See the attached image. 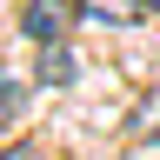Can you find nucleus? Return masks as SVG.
<instances>
[{"label": "nucleus", "mask_w": 160, "mask_h": 160, "mask_svg": "<svg viewBox=\"0 0 160 160\" xmlns=\"http://www.w3.org/2000/svg\"><path fill=\"white\" fill-rule=\"evenodd\" d=\"M120 133L133 140V147H160V87H147L127 107V120H120Z\"/></svg>", "instance_id": "7ed1b4c3"}, {"label": "nucleus", "mask_w": 160, "mask_h": 160, "mask_svg": "<svg viewBox=\"0 0 160 160\" xmlns=\"http://www.w3.org/2000/svg\"><path fill=\"white\" fill-rule=\"evenodd\" d=\"M20 100H27V87H20L13 73H0V127H7V120L20 113Z\"/></svg>", "instance_id": "39448f33"}, {"label": "nucleus", "mask_w": 160, "mask_h": 160, "mask_svg": "<svg viewBox=\"0 0 160 160\" xmlns=\"http://www.w3.org/2000/svg\"><path fill=\"white\" fill-rule=\"evenodd\" d=\"M73 13H80V27L120 33V27H140L147 20V0H73Z\"/></svg>", "instance_id": "f03ea898"}, {"label": "nucleus", "mask_w": 160, "mask_h": 160, "mask_svg": "<svg viewBox=\"0 0 160 160\" xmlns=\"http://www.w3.org/2000/svg\"><path fill=\"white\" fill-rule=\"evenodd\" d=\"M0 160H27V147H13V153H0Z\"/></svg>", "instance_id": "423d86ee"}, {"label": "nucleus", "mask_w": 160, "mask_h": 160, "mask_svg": "<svg viewBox=\"0 0 160 160\" xmlns=\"http://www.w3.org/2000/svg\"><path fill=\"white\" fill-rule=\"evenodd\" d=\"M73 73H80V60H73L67 40H60V47H40V67H33L40 87H73Z\"/></svg>", "instance_id": "20e7f679"}, {"label": "nucleus", "mask_w": 160, "mask_h": 160, "mask_svg": "<svg viewBox=\"0 0 160 160\" xmlns=\"http://www.w3.org/2000/svg\"><path fill=\"white\" fill-rule=\"evenodd\" d=\"M73 27H80L73 0H27V7H20V33H27V40H40V47L73 40Z\"/></svg>", "instance_id": "f257e3e1"}, {"label": "nucleus", "mask_w": 160, "mask_h": 160, "mask_svg": "<svg viewBox=\"0 0 160 160\" xmlns=\"http://www.w3.org/2000/svg\"><path fill=\"white\" fill-rule=\"evenodd\" d=\"M147 7H160V0H147Z\"/></svg>", "instance_id": "0eeeda50"}]
</instances>
